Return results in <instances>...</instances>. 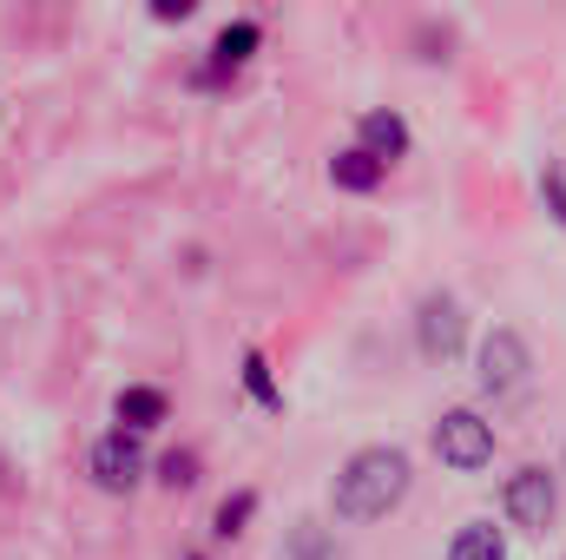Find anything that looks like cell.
I'll return each mask as SVG.
<instances>
[{"mask_svg": "<svg viewBox=\"0 0 566 560\" xmlns=\"http://www.w3.org/2000/svg\"><path fill=\"white\" fill-rule=\"evenodd\" d=\"M409 488H416V462L402 455V448H389V442H369V448H356L343 468H336V481H329V508H336V521H382V515H396L402 501H409Z\"/></svg>", "mask_w": 566, "mask_h": 560, "instance_id": "obj_1", "label": "cell"}, {"mask_svg": "<svg viewBox=\"0 0 566 560\" xmlns=\"http://www.w3.org/2000/svg\"><path fill=\"white\" fill-rule=\"evenodd\" d=\"M501 501H507V521H514V528L547 535V528H554V515H560V475H554V468H541V462H527V468H514V475H507Z\"/></svg>", "mask_w": 566, "mask_h": 560, "instance_id": "obj_2", "label": "cell"}, {"mask_svg": "<svg viewBox=\"0 0 566 560\" xmlns=\"http://www.w3.org/2000/svg\"><path fill=\"white\" fill-rule=\"evenodd\" d=\"M434 455H441L454 475L488 468V462H494V422L481 416V409H448V416L434 422Z\"/></svg>", "mask_w": 566, "mask_h": 560, "instance_id": "obj_3", "label": "cell"}, {"mask_svg": "<svg viewBox=\"0 0 566 560\" xmlns=\"http://www.w3.org/2000/svg\"><path fill=\"white\" fill-rule=\"evenodd\" d=\"M481 370V390L488 396H514V390H527V376H534V350H527V336L521 330H488V343H481V356H474Z\"/></svg>", "mask_w": 566, "mask_h": 560, "instance_id": "obj_4", "label": "cell"}, {"mask_svg": "<svg viewBox=\"0 0 566 560\" xmlns=\"http://www.w3.org/2000/svg\"><path fill=\"white\" fill-rule=\"evenodd\" d=\"M86 475H93V488H106V495H133L145 481V448L139 435H126V428H106L93 448H86Z\"/></svg>", "mask_w": 566, "mask_h": 560, "instance_id": "obj_5", "label": "cell"}, {"mask_svg": "<svg viewBox=\"0 0 566 560\" xmlns=\"http://www.w3.org/2000/svg\"><path fill=\"white\" fill-rule=\"evenodd\" d=\"M416 343H422L428 363H454L461 343H468V317H461V297L448 290H428L416 303Z\"/></svg>", "mask_w": 566, "mask_h": 560, "instance_id": "obj_6", "label": "cell"}, {"mask_svg": "<svg viewBox=\"0 0 566 560\" xmlns=\"http://www.w3.org/2000/svg\"><path fill=\"white\" fill-rule=\"evenodd\" d=\"M363 139H356V152H369L382 172L396 165V158H409V120L396 113V106H376V113H363V126H356Z\"/></svg>", "mask_w": 566, "mask_h": 560, "instance_id": "obj_7", "label": "cell"}, {"mask_svg": "<svg viewBox=\"0 0 566 560\" xmlns=\"http://www.w3.org/2000/svg\"><path fill=\"white\" fill-rule=\"evenodd\" d=\"M113 416H119L126 435H151L158 422L171 416V396H165L158 383H126V390L113 396Z\"/></svg>", "mask_w": 566, "mask_h": 560, "instance_id": "obj_8", "label": "cell"}, {"mask_svg": "<svg viewBox=\"0 0 566 560\" xmlns=\"http://www.w3.org/2000/svg\"><path fill=\"white\" fill-rule=\"evenodd\" d=\"M258 46H264V27H258V20H231V27H224V33L211 40V73H198V80L211 86L218 73H238V66H244V60H251Z\"/></svg>", "mask_w": 566, "mask_h": 560, "instance_id": "obj_9", "label": "cell"}, {"mask_svg": "<svg viewBox=\"0 0 566 560\" xmlns=\"http://www.w3.org/2000/svg\"><path fill=\"white\" fill-rule=\"evenodd\" d=\"M448 560H507V535L494 521H468V528H454Z\"/></svg>", "mask_w": 566, "mask_h": 560, "instance_id": "obj_10", "label": "cell"}, {"mask_svg": "<svg viewBox=\"0 0 566 560\" xmlns=\"http://www.w3.org/2000/svg\"><path fill=\"white\" fill-rule=\"evenodd\" d=\"M329 185H336V191H376V185H382V165H376L369 152L349 145V152L329 158Z\"/></svg>", "mask_w": 566, "mask_h": 560, "instance_id": "obj_11", "label": "cell"}, {"mask_svg": "<svg viewBox=\"0 0 566 560\" xmlns=\"http://www.w3.org/2000/svg\"><path fill=\"white\" fill-rule=\"evenodd\" d=\"M251 515H258V488H238V495H224V501H218V515H211V535H218V541H238Z\"/></svg>", "mask_w": 566, "mask_h": 560, "instance_id": "obj_12", "label": "cell"}, {"mask_svg": "<svg viewBox=\"0 0 566 560\" xmlns=\"http://www.w3.org/2000/svg\"><path fill=\"white\" fill-rule=\"evenodd\" d=\"M244 390H251L264 409H283V390L271 383V363H264V350H244Z\"/></svg>", "mask_w": 566, "mask_h": 560, "instance_id": "obj_13", "label": "cell"}, {"mask_svg": "<svg viewBox=\"0 0 566 560\" xmlns=\"http://www.w3.org/2000/svg\"><path fill=\"white\" fill-rule=\"evenodd\" d=\"M158 481H165V488H198V455H191V448L158 455Z\"/></svg>", "mask_w": 566, "mask_h": 560, "instance_id": "obj_14", "label": "cell"}, {"mask_svg": "<svg viewBox=\"0 0 566 560\" xmlns=\"http://www.w3.org/2000/svg\"><path fill=\"white\" fill-rule=\"evenodd\" d=\"M541 191H547V205H554V218L566 225V172H560V165H547V178H541Z\"/></svg>", "mask_w": 566, "mask_h": 560, "instance_id": "obj_15", "label": "cell"}, {"mask_svg": "<svg viewBox=\"0 0 566 560\" xmlns=\"http://www.w3.org/2000/svg\"><path fill=\"white\" fill-rule=\"evenodd\" d=\"M151 13H158V20H191V0H178V7H171V0H158Z\"/></svg>", "mask_w": 566, "mask_h": 560, "instance_id": "obj_16", "label": "cell"}]
</instances>
